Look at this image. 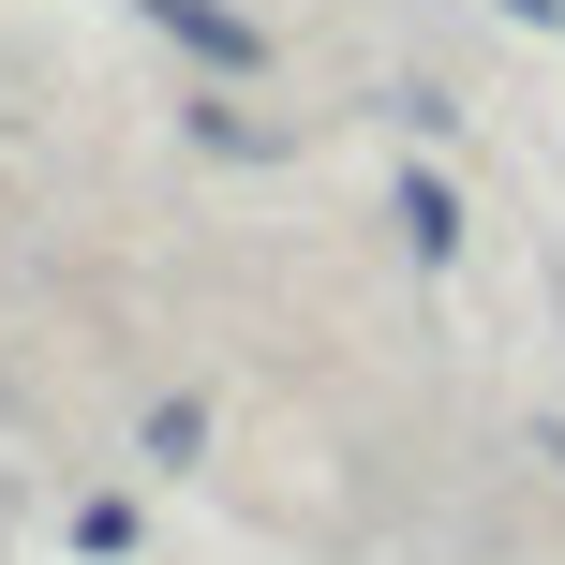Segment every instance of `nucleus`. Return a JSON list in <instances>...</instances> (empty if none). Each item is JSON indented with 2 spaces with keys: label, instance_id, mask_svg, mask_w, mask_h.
<instances>
[{
  "label": "nucleus",
  "instance_id": "1",
  "mask_svg": "<svg viewBox=\"0 0 565 565\" xmlns=\"http://www.w3.org/2000/svg\"><path fill=\"white\" fill-rule=\"evenodd\" d=\"M149 30H179V45L224 60V75H254V60H268V30L238 15V0H149Z\"/></svg>",
  "mask_w": 565,
  "mask_h": 565
},
{
  "label": "nucleus",
  "instance_id": "2",
  "mask_svg": "<svg viewBox=\"0 0 565 565\" xmlns=\"http://www.w3.org/2000/svg\"><path fill=\"white\" fill-rule=\"evenodd\" d=\"M402 238H417V254H461V209H447V194L417 179V194H402Z\"/></svg>",
  "mask_w": 565,
  "mask_h": 565
}]
</instances>
